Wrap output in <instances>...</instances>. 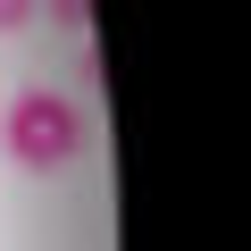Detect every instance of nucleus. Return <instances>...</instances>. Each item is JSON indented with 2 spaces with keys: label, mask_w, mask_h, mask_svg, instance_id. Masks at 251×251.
Returning <instances> with one entry per match:
<instances>
[{
  "label": "nucleus",
  "mask_w": 251,
  "mask_h": 251,
  "mask_svg": "<svg viewBox=\"0 0 251 251\" xmlns=\"http://www.w3.org/2000/svg\"><path fill=\"white\" fill-rule=\"evenodd\" d=\"M0 143H9V159H17L25 176H59V168H75V159H84L92 126H84V109H75L67 92L25 84L9 109H0Z\"/></svg>",
  "instance_id": "f257e3e1"
},
{
  "label": "nucleus",
  "mask_w": 251,
  "mask_h": 251,
  "mask_svg": "<svg viewBox=\"0 0 251 251\" xmlns=\"http://www.w3.org/2000/svg\"><path fill=\"white\" fill-rule=\"evenodd\" d=\"M42 9L59 17V34H67V42H84V34H92V0H42Z\"/></svg>",
  "instance_id": "f03ea898"
},
{
  "label": "nucleus",
  "mask_w": 251,
  "mask_h": 251,
  "mask_svg": "<svg viewBox=\"0 0 251 251\" xmlns=\"http://www.w3.org/2000/svg\"><path fill=\"white\" fill-rule=\"evenodd\" d=\"M34 9H42V0H0V34H17V25H25Z\"/></svg>",
  "instance_id": "7ed1b4c3"
}]
</instances>
